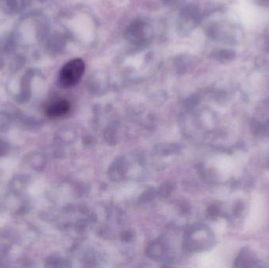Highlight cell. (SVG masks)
Here are the masks:
<instances>
[{
  "label": "cell",
  "mask_w": 269,
  "mask_h": 268,
  "mask_svg": "<svg viewBox=\"0 0 269 268\" xmlns=\"http://www.w3.org/2000/svg\"><path fill=\"white\" fill-rule=\"evenodd\" d=\"M85 70V63L80 58L69 61L61 68L58 82L62 87L69 88L78 84Z\"/></svg>",
  "instance_id": "cell-1"
},
{
  "label": "cell",
  "mask_w": 269,
  "mask_h": 268,
  "mask_svg": "<svg viewBox=\"0 0 269 268\" xmlns=\"http://www.w3.org/2000/svg\"><path fill=\"white\" fill-rule=\"evenodd\" d=\"M70 110V105L66 100H59L50 105L47 113L51 117H59L66 114Z\"/></svg>",
  "instance_id": "cell-2"
}]
</instances>
